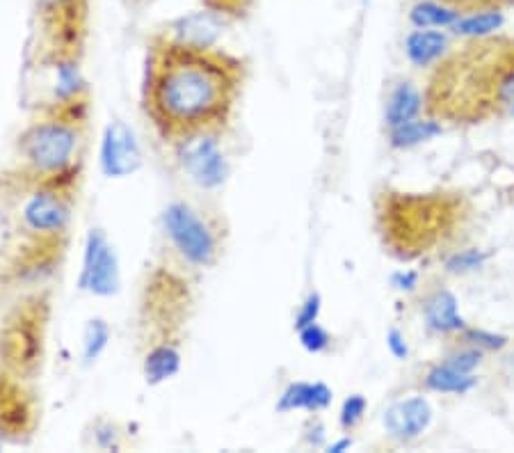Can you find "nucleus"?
Masks as SVG:
<instances>
[{
    "instance_id": "obj_8",
    "label": "nucleus",
    "mask_w": 514,
    "mask_h": 453,
    "mask_svg": "<svg viewBox=\"0 0 514 453\" xmlns=\"http://www.w3.org/2000/svg\"><path fill=\"white\" fill-rule=\"evenodd\" d=\"M39 46L83 51L90 28V0H32Z\"/></svg>"
},
{
    "instance_id": "obj_1",
    "label": "nucleus",
    "mask_w": 514,
    "mask_h": 453,
    "mask_svg": "<svg viewBox=\"0 0 514 453\" xmlns=\"http://www.w3.org/2000/svg\"><path fill=\"white\" fill-rule=\"evenodd\" d=\"M243 58L220 46L151 35L142 69V113L167 147L204 131H224L245 85Z\"/></svg>"
},
{
    "instance_id": "obj_17",
    "label": "nucleus",
    "mask_w": 514,
    "mask_h": 453,
    "mask_svg": "<svg viewBox=\"0 0 514 453\" xmlns=\"http://www.w3.org/2000/svg\"><path fill=\"white\" fill-rule=\"evenodd\" d=\"M334 401L332 387H327L325 383H304V380H297V383L288 385L284 392L279 394L277 399V412L281 415H288V412H316L327 410Z\"/></svg>"
},
{
    "instance_id": "obj_36",
    "label": "nucleus",
    "mask_w": 514,
    "mask_h": 453,
    "mask_svg": "<svg viewBox=\"0 0 514 453\" xmlns=\"http://www.w3.org/2000/svg\"><path fill=\"white\" fill-rule=\"evenodd\" d=\"M352 444H355V442H352V437L343 435V437H339V440L327 444V453H345V451L352 449Z\"/></svg>"
},
{
    "instance_id": "obj_31",
    "label": "nucleus",
    "mask_w": 514,
    "mask_h": 453,
    "mask_svg": "<svg viewBox=\"0 0 514 453\" xmlns=\"http://www.w3.org/2000/svg\"><path fill=\"white\" fill-rule=\"evenodd\" d=\"M494 103L503 108H510L514 103V67H508L499 78H496Z\"/></svg>"
},
{
    "instance_id": "obj_22",
    "label": "nucleus",
    "mask_w": 514,
    "mask_h": 453,
    "mask_svg": "<svg viewBox=\"0 0 514 453\" xmlns=\"http://www.w3.org/2000/svg\"><path fill=\"white\" fill-rule=\"evenodd\" d=\"M476 385H478V378L473 376V373H464L460 369L451 367L448 362L437 364V367H432L428 373H425V387L437 394L462 396V394H469Z\"/></svg>"
},
{
    "instance_id": "obj_21",
    "label": "nucleus",
    "mask_w": 514,
    "mask_h": 453,
    "mask_svg": "<svg viewBox=\"0 0 514 453\" xmlns=\"http://www.w3.org/2000/svg\"><path fill=\"white\" fill-rule=\"evenodd\" d=\"M444 133V126H441L437 119H423L416 117L412 122L400 124L396 129H389V145L393 149H414L419 145H425V142L439 138Z\"/></svg>"
},
{
    "instance_id": "obj_28",
    "label": "nucleus",
    "mask_w": 514,
    "mask_h": 453,
    "mask_svg": "<svg viewBox=\"0 0 514 453\" xmlns=\"http://www.w3.org/2000/svg\"><path fill=\"white\" fill-rule=\"evenodd\" d=\"M462 339L467 341V346H476L480 351H503L508 346V337L496 335V332H489L483 328H467L462 332Z\"/></svg>"
},
{
    "instance_id": "obj_26",
    "label": "nucleus",
    "mask_w": 514,
    "mask_h": 453,
    "mask_svg": "<svg viewBox=\"0 0 514 453\" xmlns=\"http://www.w3.org/2000/svg\"><path fill=\"white\" fill-rule=\"evenodd\" d=\"M368 410V401L364 394H350L348 399L343 401L341 412H339V424L345 433L355 431V428L361 424Z\"/></svg>"
},
{
    "instance_id": "obj_7",
    "label": "nucleus",
    "mask_w": 514,
    "mask_h": 453,
    "mask_svg": "<svg viewBox=\"0 0 514 453\" xmlns=\"http://www.w3.org/2000/svg\"><path fill=\"white\" fill-rule=\"evenodd\" d=\"M35 71L39 99L35 110H92L90 81L83 69V51L37 46Z\"/></svg>"
},
{
    "instance_id": "obj_18",
    "label": "nucleus",
    "mask_w": 514,
    "mask_h": 453,
    "mask_svg": "<svg viewBox=\"0 0 514 453\" xmlns=\"http://www.w3.org/2000/svg\"><path fill=\"white\" fill-rule=\"evenodd\" d=\"M423 113V94L414 83H398L393 87L387 108H384V124L387 129H396L400 124L412 122V119L421 117Z\"/></svg>"
},
{
    "instance_id": "obj_14",
    "label": "nucleus",
    "mask_w": 514,
    "mask_h": 453,
    "mask_svg": "<svg viewBox=\"0 0 514 453\" xmlns=\"http://www.w3.org/2000/svg\"><path fill=\"white\" fill-rule=\"evenodd\" d=\"M227 26H231L227 19L202 7V10L183 14V17L170 21L163 33L192 46H218Z\"/></svg>"
},
{
    "instance_id": "obj_35",
    "label": "nucleus",
    "mask_w": 514,
    "mask_h": 453,
    "mask_svg": "<svg viewBox=\"0 0 514 453\" xmlns=\"http://www.w3.org/2000/svg\"><path fill=\"white\" fill-rule=\"evenodd\" d=\"M327 440V428L320 424V421H313V424L307 428V442L311 447H323Z\"/></svg>"
},
{
    "instance_id": "obj_32",
    "label": "nucleus",
    "mask_w": 514,
    "mask_h": 453,
    "mask_svg": "<svg viewBox=\"0 0 514 453\" xmlns=\"http://www.w3.org/2000/svg\"><path fill=\"white\" fill-rule=\"evenodd\" d=\"M387 348H389V353L396 357V360H407V357H409L407 339H405L403 332L396 330V328H391L387 332Z\"/></svg>"
},
{
    "instance_id": "obj_39",
    "label": "nucleus",
    "mask_w": 514,
    "mask_h": 453,
    "mask_svg": "<svg viewBox=\"0 0 514 453\" xmlns=\"http://www.w3.org/2000/svg\"><path fill=\"white\" fill-rule=\"evenodd\" d=\"M510 113H512V115H514V103H512V106H510Z\"/></svg>"
},
{
    "instance_id": "obj_6",
    "label": "nucleus",
    "mask_w": 514,
    "mask_h": 453,
    "mask_svg": "<svg viewBox=\"0 0 514 453\" xmlns=\"http://www.w3.org/2000/svg\"><path fill=\"white\" fill-rule=\"evenodd\" d=\"M163 234L183 266L208 270L218 264L224 248L222 220L192 202L176 200L160 216Z\"/></svg>"
},
{
    "instance_id": "obj_27",
    "label": "nucleus",
    "mask_w": 514,
    "mask_h": 453,
    "mask_svg": "<svg viewBox=\"0 0 514 453\" xmlns=\"http://www.w3.org/2000/svg\"><path fill=\"white\" fill-rule=\"evenodd\" d=\"M297 339H300V346L304 351L311 355L325 353L332 346V337H329V332L320 323H311L307 328L297 330Z\"/></svg>"
},
{
    "instance_id": "obj_20",
    "label": "nucleus",
    "mask_w": 514,
    "mask_h": 453,
    "mask_svg": "<svg viewBox=\"0 0 514 453\" xmlns=\"http://www.w3.org/2000/svg\"><path fill=\"white\" fill-rule=\"evenodd\" d=\"M505 12L501 5H489L485 10H476L469 14H462L451 28L457 37L464 39H487L499 35L505 26Z\"/></svg>"
},
{
    "instance_id": "obj_37",
    "label": "nucleus",
    "mask_w": 514,
    "mask_h": 453,
    "mask_svg": "<svg viewBox=\"0 0 514 453\" xmlns=\"http://www.w3.org/2000/svg\"><path fill=\"white\" fill-rule=\"evenodd\" d=\"M485 3H492V5H505V3H514V0H485Z\"/></svg>"
},
{
    "instance_id": "obj_4",
    "label": "nucleus",
    "mask_w": 514,
    "mask_h": 453,
    "mask_svg": "<svg viewBox=\"0 0 514 453\" xmlns=\"http://www.w3.org/2000/svg\"><path fill=\"white\" fill-rule=\"evenodd\" d=\"M92 110H35L14 142V168L37 179L83 177Z\"/></svg>"
},
{
    "instance_id": "obj_16",
    "label": "nucleus",
    "mask_w": 514,
    "mask_h": 453,
    "mask_svg": "<svg viewBox=\"0 0 514 453\" xmlns=\"http://www.w3.org/2000/svg\"><path fill=\"white\" fill-rule=\"evenodd\" d=\"M451 49V37L437 28H414L405 37V58L416 69H428Z\"/></svg>"
},
{
    "instance_id": "obj_25",
    "label": "nucleus",
    "mask_w": 514,
    "mask_h": 453,
    "mask_svg": "<svg viewBox=\"0 0 514 453\" xmlns=\"http://www.w3.org/2000/svg\"><path fill=\"white\" fill-rule=\"evenodd\" d=\"M202 7L211 10L215 14H220L222 19H227L229 23L245 19L250 14L254 0H199Z\"/></svg>"
},
{
    "instance_id": "obj_24",
    "label": "nucleus",
    "mask_w": 514,
    "mask_h": 453,
    "mask_svg": "<svg viewBox=\"0 0 514 453\" xmlns=\"http://www.w3.org/2000/svg\"><path fill=\"white\" fill-rule=\"evenodd\" d=\"M489 257H492V254H489L487 250H478V248L455 252L453 257H448V261H446V273H451V275L476 273V270H480L487 264Z\"/></svg>"
},
{
    "instance_id": "obj_29",
    "label": "nucleus",
    "mask_w": 514,
    "mask_h": 453,
    "mask_svg": "<svg viewBox=\"0 0 514 453\" xmlns=\"http://www.w3.org/2000/svg\"><path fill=\"white\" fill-rule=\"evenodd\" d=\"M320 314H323V298H320V293H309L295 314V330H302L311 323H318Z\"/></svg>"
},
{
    "instance_id": "obj_30",
    "label": "nucleus",
    "mask_w": 514,
    "mask_h": 453,
    "mask_svg": "<svg viewBox=\"0 0 514 453\" xmlns=\"http://www.w3.org/2000/svg\"><path fill=\"white\" fill-rule=\"evenodd\" d=\"M446 362L451 364V367L464 371V373H473L480 367V364H483V351H480V348H476V346L460 348V351L448 355Z\"/></svg>"
},
{
    "instance_id": "obj_33",
    "label": "nucleus",
    "mask_w": 514,
    "mask_h": 453,
    "mask_svg": "<svg viewBox=\"0 0 514 453\" xmlns=\"http://www.w3.org/2000/svg\"><path fill=\"white\" fill-rule=\"evenodd\" d=\"M391 284L393 289L409 293L419 286V273H416V270H398V273L391 275Z\"/></svg>"
},
{
    "instance_id": "obj_15",
    "label": "nucleus",
    "mask_w": 514,
    "mask_h": 453,
    "mask_svg": "<svg viewBox=\"0 0 514 453\" xmlns=\"http://www.w3.org/2000/svg\"><path fill=\"white\" fill-rule=\"evenodd\" d=\"M423 316L428 328L437 335H462L467 330V321L460 314V300L448 289H437L425 298Z\"/></svg>"
},
{
    "instance_id": "obj_19",
    "label": "nucleus",
    "mask_w": 514,
    "mask_h": 453,
    "mask_svg": "<svg viewBox=\"0 0 514 453\" xmlns=\"http://www.w3.org/2000/svg\"><path fill=\"white\" fill-rule=\"evenodd\" d=\"M460 17V7L446 3V0H414L407 12V19L414 28L451 30Z\"/></svg>"
},
{
    "instance_id": "obj_13",
    "label": "nucleus",
    "mask_w": 514,
    "mask_h": 453,
    "mask_svg": "<svg viewBox=\"0 0 514 453\" xmlns=\"http://www.w3.org/2000/svg\"><path fill=\"white\" fill-rule=\"evenodd\" d=\"M432 419H435V410L430 401L423 396H409V399L391 403L384 410L382 426L396 442H414L428 431Z\"/></svg>"
},
{
    "instance_id": "obj_12",
    "label": "nucleus",
    "mask_w": 514,
    "mask_h": 453,
    "mask_svg": "<svg viewBox=\"0 0 514 453\" xmlns=\"http://www.w3.org/2000/svg\"><path fill=\"white\" fill-rule=\"evenodd\" d=\"M142 147L135 131L126 122H110L101 135L99 165L108 179L133 177L142 168Z\"/></svg>"
},
{
    "instance_id": "obj_5",
    "label": "nucleus",
    "mask_w": 514,
    "mask_h": 453,
    "mask_svg": "<svg viewBox=\"0 0 514 453\" xmlns=\"http://www.w3.org/2000/svg\"><path fill=\"white\" fill-rule=\"evenodd\" d=\"M51 298L32 293L23 298L0 325V367L23 380L37 378L46 357Z\"/></svg>"
},
{
    "instance_id": "obj_3",
    "label": "nucleus",
    "mask_w": 514,
    "mask_h": 453,
    "mask_svg": "<svg viewBox=\"0 0 514 453\" xmlns=\"http://www.w3.org/2000/svg\"><path fill=\"white\" fill-rule=\"evenodd\" d=\"M192 305V286L186 273L172 266H154L144 277L138 307V339L142 378L149 387L170 383L183 367V335Z\"/></svg>"
},
{
    "instance_id": "obj_23",
    "label": "nucleus",
    "mask_w": 514,
    "mask_h": 453,
    "mask_svg": "<svg viewBox=\"0 0 514 453\" xmlns=\"http://www.w3.org/2000/svg\"><path fill=\"white\" fill-rule=\"evenodd\" d=\"M110 325L106 319H90L85 325V332H83V360L85 364H94L101 360V355L108 351V344H110Z\"/></svg>"
},
{
    "instance_id": "obj_9",
    "label": "nucleus",
    "mask_w": 514,
    "mask_h": 453,
    "mask_svg": "<svg viewBox=\"0 0 514 453\" xmlns=\"http://www.w3.org/2000/svg\"><path fill=\"white\" fill-rule=\"evenodd\" d=\"M224 131H204L170 145L183 174L202 190H218L229 179V158L222 145Z\"/></svg>"
},
{
    "instance_id": "obj_10",
    "label": "nucleus",
    "mask_w": 514,
    "mask_h": 453,
    "mask_svg": "<svg viewBox=\"0 0 514 453\" xmlns=\"http://www.w3.org/2000/svg\"><path fill=\"white\" fill-rule=\"evenodd\" d=\"M78 289L94 298H112L122 286V268L115 245L108 234L99 227H92L85 236L83 261H80Z\"/></svg>"
},
{
    "instance_id": "obj_2",
    "label": "nucleus",
    "mask_w": 514,
    "mask_h": 453,
    "mask_svg": "<svg viewBox=\"0 0 514 453\" xmlns=\"http://www.w3.org/2000/svg\"><path fill=\"white\" fill-rule=\"evenodd\" d=\"M80 179H37L14 165L0 172V216L10 232L7 250L67 252Z\"/></svg>"
},
{
    "instance_id": "obj_34",
    "label": "nucleus",
    "mask_w": 514,
    "mask_h": 453,
    "mask_svg": "<svg viewBox=\"0 0 514 453\" xmlns=\"http://www.w3.org/2000/svg\"><path fill=\"white\" fill-rule=\"evenodd\" d=\"M96 447H101V449H119L117 428L112 426V424L96 426Z\"/></svg>"
},
{
    "instance_id": "obj_11",
    "label": "nucleus",
    "mask_w": 514,
    "mask_h": 453,
    "mask_svg": "<svg viewBox=\"0 0 514 453\" xmlns=\"http://www.w3.org/2000/svg\"><path fill=\"white\" fill-rule=\"evenodd\" d=\"M26 383L0 367V442H16L35 433L39 410Z\"/></svg>"
},
{
    "instance_id": "obj_38",
    "label": "nucleus",
    "mask_w": 514,
    "mask_h": 453,
    "mask_svg": "<svg viewBox=\"0 0 514 453\" xmlns=\"http://www.w3.org/2000/svg\"><path fill=\"white\" fill-rule=\"evenodd\" d=\"M133 3H147V0H133Z\"/></svg>"
}]
</instances>
